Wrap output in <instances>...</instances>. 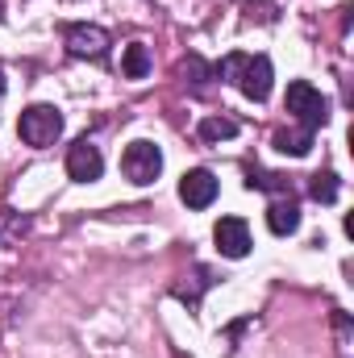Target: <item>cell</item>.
I'll return each mask as SVG.
<instances>
[{
    "instance_id": "14",
    "label": "cell",
    "mask_w": 354,
    "mask_h": 358,
    "mask_svg": "<svg viewBox=\"0 0 354 358\" xmlns=\"http://www.w3.org/2000/svg\"><path fill=\"white\" fill-rule=\"evenodd\" d=\"M246 183H250V187H263V192H288L283 176H271V171H250Z\"/></svg>"
},
{
    "instance_id": "3",
    "label": "cell",
    "mask_w": 354,
    "mask_h": 358,
    "mask_svg": "<svg viewBox=\"0 0 354 358\" xmlns=\"http://www.w3.org/2000/svg\"><path fill=\"white\" fill-rule=\"evenodd\" d=\"M283 104H288V113H292L304 129H317V125H325V121H330V100L313 88V84H304V80L288 84Z\"/></svg>"
},
{
    "instance_id": "4",
    "label": "cell",
    "mask_w": 354,
    "mask_h": 358,
    "mask_svg": "<svg viewBox=\"0 0 354 358\" xmlns=\"http://www.w3.org/2000/svg\"><path fill=\"white\" fill-rule=\"evenodd\" d=\"M121 171L129 183H155L163 171V150L155 142H129L121 155Z\"/></svg>"
},
{
    "instance_id": "10",
    "label": "cell",
    "mask_w": 354,
    "mask_h": 358,
    "mask_svg": "<svg viewBox=\"0 0 354 358\" xmlns=\"http://www.w3.org/2000/svg\"><path fill=\"white\" fill-rule=\"evenodd\" d=\"M271 142H275V150H279V155L304 159V155L313 150V129H304V125H300V129H279Z\"/></svg>"
},
{
    "instance_id": "7",
    "label": "cell",
    "mask_w": 354,
    "mask_h": 358,
    "mask_svg": "<svg viewBox=\"0 0 354 358\" xmlns=\"http://www.w3.org/2000/svg\"><path fill=\"white\" fill-rule=\"evenodd\" d=\"M100 171H104L100 150L92 146L88 138H80V142L67 150V176L76 179V183H92V179H100Z\"/></svg>"
},
{
    "instance_id": "6",
    "label": "cell",
    "mask_w": 354,
    "mask_h": 358,
    "mask_svg": "<svg viewBox=\"0 0 354 358\" xmlns=\"http://www.w3.org/2000/svg\"><path fill=\"white\" fill-rule=\"evenodd\" d=\"M179 200H183L187 208H208V204L217 200V176L204 171V167L183 171V179H179Z\"/></svg>"
},
{
    "instance_id": "12",
    "label": "cell",
    "mask_w": 354,
    "mask_h": 358,
    "mask_svg": "<svg viewBox=\"0 0 354 358\" xmlns=\"http://www.w3.org/2000/svg\"><path fill=\"white\" fill-rule=\"evenodd\" d=\"M121 71H125V80H142V76L150 71V55H146V46H142V42H134V46H125V59H121Z\"/></svg>"
},
{
    "instance_id": "9",
    "label": "cell",
    "mask_w": 354,
    "mask_h": 358,
    "mask_svg": "<svg viewBox=\"0 0 354 358\" xmlns=\"http://www.w3.org/2000/svg\"><path fill=\"white\" fill-rule=\"evenodd\" d=\"M267 225H271V234H279V238L296 234V229H300V208H296V200H292V196L271 200V208H267Z\"/></svg>"
},
{
    "instance_id": "2",
    "label": "cell",
    "mask_w": 354,
    "mask_h": 358,
    "mask_svg": "<svg viewBox=\"0 0 354 358\" xmlns=\"http://www.w3.org/2000/svg\"><path fill=\"white\" fill-rule=\"evenodd\" d=\"M17 134H21V142H25V146L46 150V146H55V142H59V134H63V117H59V108H55V104H34V108H25V113H21Z\"/></svg>"
},
{
    "instance_id": "13",
    "label": "cell",
    "mask_w": 354,
    "mask_h": 358,
    "mask_svg": "<svg viewBox=\"0 0 354 358\" xmlns=\"http://www.w3.org/2000/svg\"><path fill=\"white\" fill-rule=\"evenodd\" d=\"M338 187H342V183H338V176H334V171H317V176H313V183H309L313 200H321V204H334V200H338Z\"/></svg>"
},
{
    "instance_id": "15",
    "label": "cell",
    "mask_w": 354,
    "mask_h": 358,
    "mask_svg": "<svg viewBox=\"0 0 354 358\" xmlns=\"http://www.w3.org/2000/svg\"><path fill=\"white\" fill-rule=\"evenodd\" d=\"M0 96H4V71H0Z\"/></svg>"
},
{
    "instance_id": "8",
    "label": "cell",
    "mask_w": 354,
    "mask_h": 358,
    "mask_svg": "<svg viewBox=\"0 0 354 358\" xmlns=\"http://www.w3.org/2000/svg\"><path fill=\"white\" fill-rule=\"evenodd\" d=\"M67 50L76 59H104L108 50V34L100 25H71L67 29Z\"/></svg>"
},
{
    "instance_id": "5",
    "label": "cell",
    "mask_w": 354,
    "mask_h": 358,
    "mask_svg": "<svg viewBox=\"0 0 354 358\" xmlns=\"http://www.w3.org/2000/svg\"><path fill=\"white\" fill-rule=\"evenodd\" d=\"M213 238H217V250L225 259H246L250 255V229H246L242 217H221L217 229H213Z\"/></svg>"
},
{
    "instance_id": "1",
    "label": "cell",
    "mask_w": 354,
    "mask_h": 358,
    "mask_svg": "<svg viewBox=\"0 0 354 358\" xmlns=\"http://www.w3.org/2000/svg\"><path fill=\"white\" fill-rule=\"evenodd\" d=\"M217 76L229 80V84H238L250 100H267L271 96V80H275L267 55H229V59H221Z\"/></svg>"
},
{
    "instance_id": "11",
    "label": "cell",
    "mask_w": 354,
    "mask_h": 358,
    "mask_svg": "<svg viewBox=\"0 0 354 358\" xmlns=\"http://www.w3.org/2000/svg\"><path fill=\"white\" fill-rule=\"evenodd\" d=\"M196 134H200V142H229V138H238V121H229V117H204Z\"/></svg>"
}]
</instances>
